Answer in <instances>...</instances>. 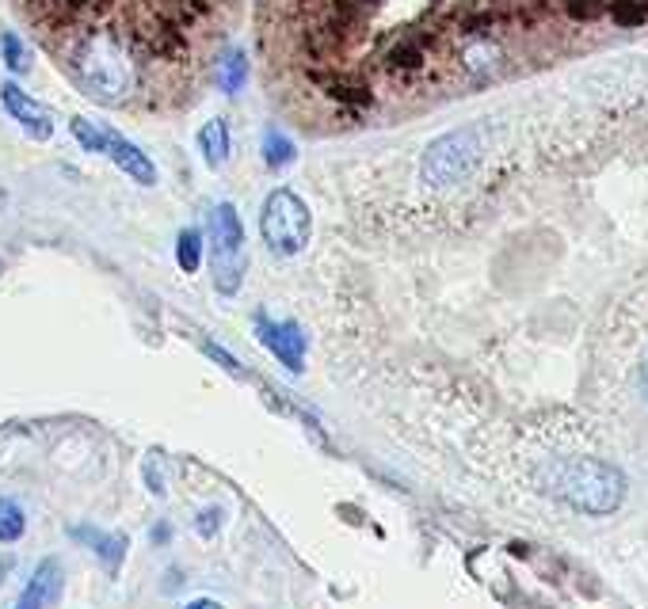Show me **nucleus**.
I'll list each match as a JSON object with an SVG mask.
<instances>
[{"mask_svg": "<svg viewBox=\"0 0 648 609\" xmlns=\"http://www.w3.org/2000/svg\"><path fill=\"white\" fill-rule=\"evenodd\" d=\"M248 80V61L245 54H229L226 61H218V84L226 88V92H237Z\"/></svg>", "mask_w": 648, "mask_h": 609, "instance_id": "f3484780", "label": "nucleus"}, {"mask_svg": "<svg viewBox=\"0 0 648 609\" xmlns=\"http://www.w3.org/2000/svg\"><path fill=\"white\" fill-rule=\"evenodd\" d=\"M255 332H260L263 347L278 358L291 374H302V363H306V335L294 320H283V324H271L268 317H255Z\"/></svg>", "mask_w": 648, "mask_h": 609, "instance_id": "0eeeda50", "label": "nucleus"}, {"mask_svg": "<svg viewBox=\"0 0 648 609\" xmlns=\"http://www.w3.org/2000/svg\"><path fill=\"white\" fill-rule=\"evenodd\" d=\"M542 492L591 518L614 515L626 499V476L599 457H561L542 469Z\"/></svg>", "mask_w": 648, "mask_h": 609, "instance_id": "f257e3e1", "label": "nucleus"}, {"mask_svg": "<svg viewBox=\"0 0 648 609\" xmlns=\"http://www.w3.org/2000/svg\"><path fill=\"white\" fill-rule=\"evenodd\" d=\"M73 138L81 141L84 152H103V157H111L126 175H130L134 183H141V187H154V183H157L154 160H149L146 152L134 146V141L118 138V134H111V130H95L88 118H73Z\"/></svg>", "mask_w": 648, "mask_h": 609, "instance_id": "423d86ee", "label": "nucleus"}, {"mask_svg": "<svg viewBox=\"0 0 648 609\" xmlns=\"http://www.w3.org/2000/svg\"><path fill=\"white\" fill-rule=\"evenodd\" d=\"M0 103H4V111L23 126V130L31 134V138L46 141L54 134V123H50V115H46V107H43V103L31 100V95L23 92L20 84H4V88H0Z\"/></svg>", "mask_w": 648, "mask_h": 609, "instance_id": "6e6552de", "label": "nucleus"}, {"mask_svg": "<svg viewBox=\"0 0 648 609\" xmlns=\"http://www.w3.org/2000/svg\"><path fill=\"white\" fill-rule=\"evenodd\" d=\"M637 384H641V397L648 400V358L641 363V370H637Z\"/></svg>", "mask_w": 648, "mask_h": 609, "instance_id": "b1692460", "label": "nucleus"}, {"mask_svg": "<svg viewBox=\"0 0 648 609\" xmlns=\"http://www.w3.org/2000/svg\"><path fill=\"white\" fill-rule=\"evenodd\" d=\"M496 58H500V50H496L492 43H477V46H469V50L462 54V61H466L469 73H488V69L496 66Z\"/></svg>", "mask_w": 648, "mask_h": 609, "instance_id": "a211bd4d", "label": "nucleus"}, {"mask_svg": "<svg viewBox=\"0 0 648 609\" xmlns=\"http://www.w3.org/2000/svg\"><path fill=\"white\" fill-rule=\"evenodd\" d=\"M328 95H332L336 103H343V107H371L374 95L371 88H359V84H348V80H328Z\"/></svg>", "mask_w": 648, "mask_h": 609, "instance_id": "2eb2a0df", "label": "nucleus"}, {"mask_svg": "<svg viewBox=\"0 0 648 609\" xmlns=\"http://www.w3.org/2000/svg\"><path fill=\"white\" fill-rule=\"evenodd\" d=\"M27 530V518H23V507L15 499H8V495H0V541L4 544H15Z\"/></svg>", "mask_w": 648, "mask_h": 609, "instance_id": "f8f14e48", "label": "nucleus"}, {"mask_svg": "<svg viewBox=\"0 0 648 609\" xmlns=\"http://www.w3.org/2000/svg\"><path fill=\"white\" fill-rule=\"evenodd\" d=\"M0 579H4V564H0Z\"/></svg>", "mask_w": 648, "mask_h": 609, "instance_id": "a878e982", "label": "nucleus"}, {"mask_svg": "<svg viewBox=\"0 0 648 609\" xmlns=\"http://www.w3.org/2000/svg\"><path fill=\"white\" fill-rule=\"evenodd\" d=\"M221 526V510H203V522H198V533L214 537V530Z\"/></svg>", "mask_w": 648, "mask_h": 609, "instance_id": "4be33fe9", "label": "nucleus"}, {"mask_svg": "<svg viewBox=\"0 0 648 609\" xmlns=\"http://www.w3.org/2000/svg\"><path fill=\"white\" fill-rule=\"evenodd\" d=\"M420 66H423V43H416V38L397 43L394 54H389V69H397V73H412Z\"/></svg>", "mask_w": 648, "mask_h": 609, "instance_id": "dca6fc26", "label": "nucleus"}, {"mask_svg": "<svg viewBox=\"0 0 648 609\" xmlns=\"http://www.w3.org/2000/svg\"><path fill=\"white\" fill-rule=\"evenodd\" d=\"M614 20H618L622 27H637V23L645 20V8L641 4H629V0H622V4H614Z\"/></svg>", "mask_w": 648, "mask_h": 609, "instance_id": "412c9836", "label": "nucleus"}, {"mask_svg": "<svg viewBox=\"0 0 648 609\" xmlns=\"http://www.w3.org/2000/svg\"><path fill=\"white\" fill-rule=\"evenodd\" d=\"M73 73L88 88V95L103 103H123L130 95V58L107 31H95L77 46Z\"/></svg>", "mask_w": 648, "mask_h": 609, "instance_id": "f03ea898", "label": "nucleus"}, {"mask_svg": "<svg viewBox=\"0 0 648 609\" xmlns=\"http://www.w3.org/2000/svg\"><path fill=\"white\" fill-rule=\"evenodd\" d=\"M263 160H268V168H286L294 160L291 138H286V134H278L275 126L263 134Z\"/></svg>", "mask_w": 648, "mask_h": 609, "instance_id": "4468645a", "label": "nucleus"}, {"mask_svg": "<svg viewBox=\"0 0 648 609\" xmlns=\"http://www.w3.org/2000/svg\"><path fill=\"white\" fill-rule=\"evenodd\" d=\"M198 260H203V232H198V229H183L180 240H175V263H180V271L195 275Z\"/></svg>", "mask_w": 648, "mask_h": 609, "instance_id": "ddd939ff", "label": "nucleus"}, {"mask_svg": "<svg viewBox=\"0 0 648 609\" xmlns=\"http://www.w3.org/2000/svg\"><path fill=\"white\" fill-rule=\"evenodd\" d=\"M198 149H203V160L211 168L226 164V160H229V126L221 123V118L206 123L203 130H198Z\"/></svg>", "mask_w": 648, "mask_h": 609, "instance_id": "9b49d317", "label": "nucleus"}, {"mask_svg": "<svg viewBox=\"0 0 648 609\" xmlns=\"http://www.w3.org/2000/svg\"><path fill=\"white\" fill-rule=\"evenodd\" d=\"M58 590H61V564L58 560H43L38 572H35V579L23 587L15 609H46L54 598H58Z\"/></svg>", "mask_w": 648, "mask_h": 609, "instance_id": "1a4fd4ad", "label": "nucleus"}, {"mask_svg": "<svg viewBox=\"0 0 648 609\" xmlns=\"http://www.w3.org/2000/svg\"><path fill=\"white\" fill-rule=\"evenodd\" d=\"M146 480H149V492H157V495H164V476L154 469V461L146 464Z\"/></svg>", "mask_w": 648, "mask_h": 609, "instance_id": "5701e85b", "label": "nucleus"}, {"mask_svg": "<svg viewBox=\"0 0 648 609\" xmlns=\"http://www.w3.org/2000/svg\"><path fill=\"white\" fill-rule=\"evenodd\" d=\"M477 160H481V130L477 126L443 134L423 152V183L428 187H454L474 172Z\"/></svg>", "mask_w": 648, "mask_h": 609, "instance_id": "7ed1b4c3", "label": "nucleus"}, {"mask_svg": "<svg viewBox=\"0 0 648 609\" xmlns=\"http://www.w3.org/2000/svg\"><path fill=\"white\" fill-rule=\"evenodd\" d=\"M73 537L77 541L92 544V552L103 560V567H107L111 575L118 572V564H123V556H126V537L123 533H100V530H92V526H77Z\"/></svg>", "mask_w": 648, "mask_h": 609, "instance_id": "9d476101", "label": "nucleus"}, {"mask_svg": "<svg viewBox=\"0 0 648 609\" xmlns=\"http://www.w3.org/2000/svg\"><path fill=\"white\" fill-rule=\"evenodd\" d=\"M263 240H268L275 252L294 255L309 244V210L294 191H275L263 206V218H260Z\"/></svg>", "mask_w": 648, "mask_h": 609, "instance_id": "20e7f679", "label": "nucleus"}, {"mask_svg": "<svg viewBox=\"0 0 648 609\" xmlns=\"http://www.w3.org/2000/svg\"><path fill=\"white\" fill-rule=\"evenodd\" d=\"M187 609H226L221 602H214V598H198V602H191Z\"/></svg>", "mask_w": 648, "mask_h": 609, "instance_id": "393cba45", "label": "nucleus"}, {"mask_svg": "<svg viewBox=\"0 0 648 609\" xmlns=\"http://www.w3.org/2000/svg\"><path fill=\"white\" fill-rule=\"evenodd\" d=\"M211 232H214V283H218L221 294H237L245 275V260H241L245 229L229 203H221L211 214Z\"/></svg>", "mask_w": 648, "mask_h": 609, "instance_id": "39448f33", "label": "nucleus"}, {"mask_svg": "<svg viewBox=\"0 0 648 609\" xmlns=\"http://www.w3.org/2000/svg\"><path fill=\"white\" fill-rule=\"evenodd\" d=\"M0 50H4V61H8V69H12V73H23V69H27V54H23L20 35L4 31V35H0Z\"/></svg>", "mask_w": 648, "mask_h": 609, "instance_id": "6ab92c4d", "label": "nucleus"}, {"mask_svg": "<svg viewBox=\"0 0 648 609\" xmlns=\"http://www.w3.org/2000/svg\"><path fill=\"white\" fill-rule=\"evenodd\" d=\"M568 20H599L603 12V0H565Z\"/></svg>", "mask_w": 648, "mask_h": 609, "instance_id": "aec40b11", "label": "nucleus"}]
</instances>
